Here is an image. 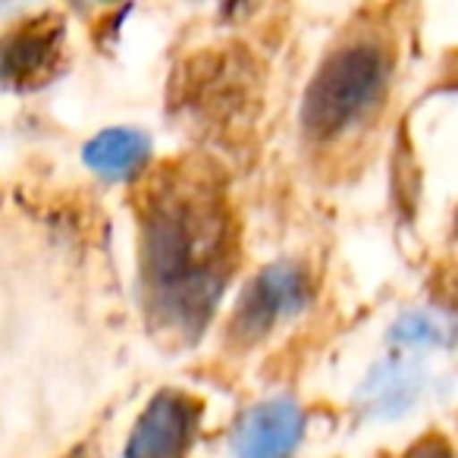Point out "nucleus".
<instances>
[{
    "instance_id": "8",
    "label": "nucleus",
    "mask_w": 458,
    "mask_h": 458,
    "mask_svg": "<svg viewBox=\"0 0 458 458\" xmlns=\"http://www.w3.org/2000/svg\"><path fill=\"white\" fill-rule=\"evenodd\" d=\"M402 458H455V449H452L445 437L430 433V437H420Z\"/></svg>"
},
{
    "instance_id": "7",
    "label": "nucleus",
    "mask_w": 458,
    "mask_h": 458,
    "mask_svg": "<svg viewBox=\"0 0 458 458\" xmlns=\"http://www.w3.org/2000/svg\"><path fill=\"white\" fill-rule=\"evenodd\" d=\"M148 154H151V139L139 129H107L98 132L95 139L85 145L82 157L98 176L104 179H126L145 166Z\"/></svg>"
},
{
    "instance_id": "2",
    "label": "nucleus",
    "mask_w": 458,
    "mask_h": 458,
    "mask_svg": "<svg viewBox=\"0 0 458 458\" xmlns=\"http://www.w3.org/2000/svg\"><path fill=\"white\" fill-rule=\"evenodd\" d=\"M389 85V54L377 41H349L320 64L301 101V126L311 139L333 141L352 132Z\"/></svg>"
},
{
    "instance_id": "11",
    "label": "nucleus",
    "mask_w": 458,
    "mask_h": 458,
    "mask_svg": "<svg viewBox=\"0 0 458 458\" xmlns=\"http://www.w3.org/2000/svg\"><path fill=\"white\" fill-rule=\"evenodd\" d=\"M70 458H85V455H70Z\"/></svg>"
},
{
    "instance_id": "9",
    "label": "nucleus",
    "mask_w": 458,
    "mask_h": 458,
    "mask_svg": "<svg viewBox=\"0 0 458 458\" xmlns=\"http://www.w3.org/2000/svg\"><path fill=\"white\" fill-rule=\"evenodd\" d=\"M395 336L402 339V343H437V327L430 324L427 318H408L405 324H399V330H395Z\"/></svg>"
},
{
    "instance_id": "5",
    "label": "nucleus",
    "mask_w": 458,
    "mask_h": 458,
    "mask_svg": "<svg viewBox=\"0 0 458 458\" xmlns=\"http://www.w3.org/2000/svg\"><path fill=\"white\" fill-rule=\"evenodd\" d=\"M305 433V414L293 399H267L249 408L233 430L236 458H289Z\"/></svg>"
},
{
    "instance_id": "10",
    "label": "nucleus",
    "mask_w": 458,
    "mask_h": 458,
    "mask_svg": "<svg viewBox=\"0 0 458 458\" xmlns=\"http://www.w3.org/2000/svg\"><path fill=\"white\" fill-rule=\"evenodd\" d=\"M437 295H439V301L449 308V311L458 314V264H452V267L445 270L443 276H439Z\"/></svg>"
},
{
    "instance_id": "6",
    "label": "nucleus",
    "mask_w": 458,
    "mask_h": 458,
    "mask_svg": "<svg viewBox=\"0 0 458 458\" xmlns=\"http://www.w3.org/2000/svg\"><path fill=\"white\" fill-rule=\"evenodd\" d=\"M60 54H64L60 22L51 16L29 22L4 41V79L16 89H35L51 79Z\"/></svg>"
},
{
    "instance_id": "4",
    "label": "nucleus",
    "mask_w": 458,
    "mask_h": 458,
    "mask_svg": "<svg viewBox=\"0 0 458 458\" xmlns=\"http://www.w3.org/2000/svg\"><path fill=\"white\" fill-rule=\"evenodd\" d=\"M201 424V402L182 389H164L139 414L123 458H185Z\"/></svg>"
},
{
    "instance_id": "1",
    "label": "nucleus",
    "mask_w": 458,
    "mask_h": 458,
    "mask_svg": "<svg viewBox=\"0 0 458 458\" xmlns=\"http://www.w3.org/2000/svg\"><path fill=\"white\" fill-rule=\"evenodd\" d=\"M141 280L151 324L195 339L236 267V226L223 185L201 164H170L139 204Z\"/></svg>"
},
{
    "instance_id": "3",
    "label": "nucleus",
    "mask_w": 458,
    "mask_h": 458,
    "mask_svg": "<svg viewBox=\"0 0 458 458\" xmlns=\"http://www.w3.org/2000/svg\"><path fill=\"white\" fill-rule=\"evenodd\" d=\"M311 299V276L301 264L276 261L264 267L239 299L229 330L239 343H258Z\"/></svg>"
}]
</instances>
